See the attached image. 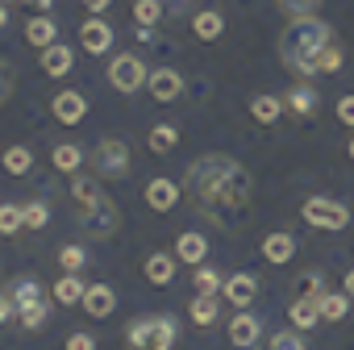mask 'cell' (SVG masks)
I'll return each mask as SVG.
<instances>
[{
    "instance_id": "1",
    "label": "cell",
    "mask_w": 354,
    "mask_h": 350,
    "mask_svg": "<svg viewBox=\"0 0 354 350\" xmlns=\"http://www.w3.org/2000/svg\"><path fill=\"white\" fill-rule=\"evenodd\" d=\"M184 188H188V196L196 201L201 213H209L221 230H234L238 217H246V209H250L254 180H250V171L238 158H230V154H205V158H196L188 167Z\"/></svg>"
},
{
    "instance_id": "2",
    "label": "cell",
    "mask_w": 354,
    "mask_h": 350,
    "mask_svg": "<svg viewBox=\"0 0 354 350\" xmlns=\"http://www.w3.org/2000/svg\"><path fill=\"white\" fill-rule=\"evenodd\" d=\"M329 42H333V34H329L325 21H317V17H292V26L279 34V59H283L288 71H296V75L308 80V75H317V55Z\"/></svg>"
},
{
    "instance_id": "3",
    "label": "cell",
    "mask_w": 354,
    "mask_h": 350,
    "mask_svg": "<svg viewBox=\"0 0 354 350\" xmlns=\"http://www.w3.org/2000/svg\"><path fill=\"white\" fill-rule=\"evenodd\" d=\"M180 329H175V317L158 313V317H138L129 329H125V342L129 350H171Z\"/></svg>"
},
{
    "instance_id": "4",
    "label": "cell",
    "mask_w": 354,
    "mask_h": 350,
    "mask_svg": "<svg viewBox=\"0 0 354 350\" xmlns=\"http://www.w3.org/2000/svg\"><path fill=\"white\" fill-rule=\"evenodd\" d=\"M13 308H17V317H21L26 329H42V325H46V296H42V288H38L30 275L17 279V288H13Z\"/></svg>"
},
{
    "instance_id": "5",
    "label": "cell",
    "mask_w": 354,
    "mask_h": 350,
    "mask_svg": "<svg viewBox=\"0 0 354 350\" xmlns=\"http://www.w3.org/2000/svg\"><path fill=\"white\" fill-rule=\"evenodd\" d=\"M300 217L313 230H346L350 225V209L337 205V201H329V196H308L304 209H300Z\"/></svg>"
},
{
    "instance_id": "6",
    "label": "cell",
    "mask_w": 354,
    "mask_h": 350,
    "mask_svg": "<svg viewBox=\"0 0 354 350\" xmlns=\"http://www.w3.org/2000/svg\"><path fill=\"white\" fill-rule=\"evenodd\" d=\"M84 230H88L92 238H113V234L121 230V209H117L109 196H100L92 209H84Z\"/></svg>"
},
{
    "instance_id": "7",
    "label": "cell",
    "mask_w": 354,
    "mask_h": 350,
    "mask_svg": "<svg viewBox=\"0 0 354 350\" xmlns=\"http://www.w3.org/2000/svg\"><path fill=\"white\" fill-rule=\"evenodd\" d=\"M109 80H113L117 92H138L150 75H146V67H142L138 55H117V59L109 63Z\"/></svg>"
},
{
    "instance_id": "8",
    "label": "cell",
    "mask_w": 354,
    "mask_h": 350,
    "mask_svg": "<svg viewBox=\"0 0 354 350\" xmlns=\"http://www.w3.org/2000/svg\"><path fill=\"white\" fill-rule=\"evenodd\" d=\"M96 171L109 175V180H121V175L129 171V146L121 138H104L96 146Z\"/></svg>"
},
{
    "instance_id": "9",
    "label": "cell",
    "mask_w": 354,
    "mask_h": 350,
    "mask_svg": "<svg viewBox=\"0 0 354 350\" xmlns=\"http://www.w3.org/2000/svg\"><path fill=\"white\" fill-rule=\"evenodd\" d=\"M146 88H150V96L154 100H175L184 92V80H180V71H171V67H158V71H150V80H146Z\"/></svg>"
},
{
    "instance_id": "10",
    "label": "cell",
    "mask_w": 354,
    "mask_h": 350,
    "mask_svg": "<svg viewBox=\"0 0 354 350\" xmlns=\"http://www.w3.org/2000/svg\"><path fill=\"white\" fill-rule=\"evenodd\" d=\"M80 42H84L88 55H104V50L113 46V26L92 13V21H84V30H80Z\"/></svg>"
},
{
    "instance_id": "11",
    "label": "cell",
    "mask_w": 354,
    "mask_h": 350,
    "mask_svg": "<svg viewBox=\"0 0 354 350\" xmlns=\"http://www.w3.org/2000/svg\"><path fill=\"white\" fill-rule=\"evenodd\" d=\"M221 292H225V300H230L234 308H246V304L259 296V279H254L250 271H238V275H230V279H225V288H221Z\"/></svg>"
},
{
    "instance_id": "12",
    "label": "cell",
    "mask_w": 354,
    "mask_h": 350,
    "mask_svg": "<svg viewBox=\"0 0 354 350\" xmlns=\"http://www.w3.org/2000/svg\"><path fill=\"white\" fill-rule=\"evenodd\" d=\"M50 109H55V121H59V125H80L84 113H88V100H84L80 92H59Z\"/></svg>"
},
{
    "instance_id": "13",
    "label": "cell",
    "mask_w": 354,
    "mask_h": 350,
    "mask_svg": "<svg viewBox=\"0 0 354 350\" xmlns=\"http://www.w3.org/2000/svg\"><path fill=\"white\" fill-rule=\"evenodd\" d=\"M71 67H75V50H71V46L55 42V46H46V50H42V71H46L50 80H63Z\"/></svg>"
},
{
    "instance_id": "14",
    "label": "cell",
    "mask_w": 354,
    "mask_h": 350,
    "mask_svg": "<svg viewBox=\"0 0 354 350\" xmlns=\"http://www.w3.org/2000/svg\"><path fill=\"white\" fill-rule=\"evenodd\" d=\"M84 308H88V317H109L113 308H117V292L109 288V284H88V292H84Z\"/></svg>"
},
{
    "instance_id": "15",
    "label": "cell",
    "mask_w": 354,
    "mask_h": 350,
    "mask_svg": "<svg viewBox=\"0 0 354 350\" xmlns=\"http://www.w3.org/2000/svg\"><path fill=\"white\" fill-rule=\"evenodd\" d=\"M175 201H180V188H175V180H150L146 184V205L154 209V213H167V209H175Z\"/></svg>"
},
{
    "instance_id": "16",
    "label": "cell",
    "mask_w": 354,
    "mask_h": 350,
    "mask_svg": "<svg viewBox=\"0 0 354 350\" xmlns=\"http://www.w3.org/2000/svg\"><path fill=\"white\" fill-rule=\"evenodd\" d=\"M175 259H180V255H167V250H154V255L146 259V279H150L154 288H167V284L175 279Z\"/></svg>"
},
{
    "instance_id": "17",
    "label": "cell",
    "mask_w": 354,
    "mask_h": 350,
    "mask_svg": "<svg viewBox=\"0 0 354 350\" xmlns=\"http://www.w3.org/2000/svg\"><path fill=\"white\" fill-rule=\"evenodd\" d=\"M292 255H296V238L292 234H267L263 238V259L267 263L283 267V263H292Z\"/></svg>"
},
{
    "instance_id": "18",
    "label": "cell",
    "mask_w": 354,
    "mask_h": 350,
    "mask_svg": "<svg viewBox=\"0 0 354 350\" xmlns=\"http://www.w3.org/2000/svg\"><path fill=\"white\" fill-rule=\"evenodd\" d=\"M230 342L234 346H254L259 342V317H250V313L238 308V317L230 321Z\"/></svg>"
},
{
    "instance_id": "19",
    "label": "cell",
    "mask_w": 354,
    "mask_h": 350,
    "mask_svg": "<svg viewBox=\"0 0 354 350\" xmlns=\"http://www.w3.org/2000/svg\"><path fill=\"white\" fill-rule=\"evenodd\" d=\"M88 284H80V271H63V279L55 284V300L59 304H84Z\"/></svg>"
},
{
    "instance_id": "20",
    "label": "cell",
    "mask_w": 354,
    "mask_h": 350,
    "mask_svg": "<svg viewBox=\"0 0 354 350\" xmlns=\"http://www.w3.org/2000/svg\"><path fill=\"white\" fill-rule=\"evenodd\" d=\"M288 317H292V325H296V329H313V325L321 321V308H317V296H300V300H292V308H288Z\"/></svg>"
},
{
    "instance_id": "21",
    "label": "cell",
    "mask_w": 354,
    "mask_h": 350,
    "mask_svg": "<svg viewBox=\"0 0 354 350\" xmlns=\"http://www.w3.org/2000/svg\"><path fill=\"white\" fill-rule=\"evenodd\" d=\"M175 255H180L184 263H192V267H201L205 255H209V242H205L201 234H180V242H175Z\"/></svg>"
},
{
    "instance_id": "22",
    "label": "cell",
    "mask_w": 354,
    "mask_h": 350,
    "mask_svg": "<svg viewBox=\"0 0 354 350\" xmlns=\"http://www.w3.org/2000/svg\"><path fill=\"white\" fill-rule=\"evenodd\" d=\"M317 308H321V321H342L350 313V296L346 292H321L317 296Z\"/></svg>"
},
{
    "instance_id": "23",
    "label": "cell",
    "mask_w": 354,
    "mask_h": 350,
    "mask_svg": "<svg viewBox=\"0 0 354 350\" xmlns=\"http://www.w3.org/2000/svg\"><path fill=\"white\" fill-rule=\"evenodd\" d=\"M279 113H283V100H279V96H254V100H250V117H254L259 125H275Z\"/></svg>"
},
{
    "instance_id": "24",
    "label": "cell",
    "mask_w": 354,
    "mask_h": 350,
    "mask_svg": "<svg viewBox=\"0 0 354 350\" xmlns=\"http://www.w3.org/2000/svg\"><path fill=\"white\" fill-rule=\"evenodd\" d=\"M26 38H30V46H38V50L55 46V21H46V17L38 13L34 21H26Z\"/></svg>"
},
{
    "instance_id": "25",
    "label": "cell",
    "mask_w": 354,
    "mask_h": 350,
    "mask_svg": "<svg viewBox=\"0 0 354 350\" xmlns=\"http://www.w3.org/2000/svg\"><path fill=\"white\" fill-rule=\"evenodd\" d=\"M221 30H225V21H221V13H196V21H192V34L201 38V42H213V38H221Z\"/></svg>"
},
{
    "instance_id": "26",
    "label": "cell",
    "mask_w": 354,
    "mask_h": 350,
    "mask_svg": "<svg viewBox=\"0 0 354 350\" xmlns=\"http://www.w3.org/2000/svg\"><path fill=\"white\" fill-rule=\"evenodd\" d=\"M71 196H75V205H80V209H92V205H96L104 192H100V184H96V180H88V175H75Z\"/></svg>"
},
{
    "instance_id": "27",
    "label": "cell",
    "mask_w": 354,
    "mask_h": 350,
    "mask_svg": "<svg viewBox=\"0 0 354 350\" xmlns=\"http://www.w3.org/2000/svg\"><path fill=\"white\" fill-rule=\"evenodd\" d=\"M30 167H34V154L26 146H9L5 150V171L9 175H30Z\"/></svg>"
},
{
    "instance_id": "28",
    "label": "cell",
    "mask_w": 354,
    "mask_h": 350,
    "mask_svg": "<svg viewBox=\"0 0 354 350\" xmlns=\"http://www.w3.org/2000/svg\"><path fill=\"white\" fill-rule=\"evenodd\" d=\"M175 142H180V129H175V125H154V129H150V150H154V154L175 150Z\"/></svg>"
},
{
    "instance_id": "29",
    "label": "cell",
    "mask_w": 354,
    "mask_h": 350,
    "mask_svg": "<svg viewBox=\"0 0 354 350\" xmlns=\"http://www.w3.org/2000/svg\"><path fill=\"white\" fill-rule=\"evenodd\" d=\"M80 163H84V150L80 146H71V142H63V146H55V167L59 171H80Z\"/></svg>"
},
{
    "instance_id": "30",
    "label": "cell",
    "mask_w": 354,
    "mask_h": 350,
    "mask_svg": "<svg viewBox=\"0 0 354 350\" xmlns=\"http://www.w3.org/2000/svg\"><path fill=\"white\" fill-rule=\"evenodd\" d=\"M188 313H192V321H196V325H213V321H217V300L201 292V296L188 304Z\"/></svg>"
},
{
    "instance_id": "31",
    "label": "cell",
    "mask_w": 354,
    "mask_h": 350,
    "mask_svg": "<svg viewBox=\"0 0 354 350\" xmlns=\"http://www.w3.org/2000/svg\"><path fill=\"white\" fill-rule=\"evenodd\" d=\"M26 230V209L21 205H0V234H17Z\"/></svg>"
},
{
    "instance_id": "32",
    "label": "cell",
    "mask_w": 354,
    "mask_h": 350,
    "mask_svg": "<svg viewBox=\"0 0 354 350\" xmlns=\"http://www.w3.org/2000/svg\"><path fill=\"white\" fill-rule=\"evenodd\" d=\"M162 17V5L158 0H133V21L138 26H154Z\"/></svg>"
},
{
    "instance_id": "33",
    "label": "cell",
    "mask_w": 354,
    "mask_h": 350,
    "mask_svg": "<svg viewBox=\"0 0 354 350\" xmlns=\"http://www.w3.org/2000/svg\"><path fill=\"white\" fill-rule=\"evenodd\" d=\"M275 5H279L288 17H317L321 0H275Z\"/></svg>"
},
{
    "instance_id": "34",
    "label": "cell",
    "mask_w": 354,
    "mask_h": 350,
    "mask_svg": "<svg viewBox=\"0 0 354 350\" xmlns=\"http://www.w3.org/2000/svg\"><path fill=\"white\" fill-rule=\"evenodd\" d=\"M21 209H26V230H46V225H50V209H46L42 201L21 205Z\"/></svg>"
},
{
    "instance_id": "35",
    "label": "cell",
    "mask_w": 354,
    "mask_h": 350,
    "mask_svg": "<svg viewBox=\"0 0 354 350\" xmlns=\"http://www.w3.org/2000/svg\"><path fill=\"white\" fill-rule=\"evenodd\" d=\"M196 288H201L205 296H213V292H221V288H225V279H221L213 267H196Z\"/></svg>"
},
{
    "instance_id": "36",
    "label": "cell",
    "mask_w": 354,
    "mask_h": 350,
    "mask_svg": "<svg viewBox=\"0 0 354 350\" xmlns=\"http://www.w3.org/2000/svg\"><path fill=\"white\" fill-rule=\"evenodd\" d=\"M342 59H346V55H342L333 42H329V46L317 55V71H342Z\"/></svg>"
},
{
    "instance_id": "37",
    "label": "cell",
    "mask_w": 354,
    "mask_h": 350,
    "mask_svg": "<svg viewBox=\"0 0 354 350\" xmlns=\"http://www.w3.org/2000/svg\"><path fill=\"white\" fill-rule=\"evenodd\" d=\"M292 109H296L300 117L313 113V109H317V92H313V88H296V92H292Z\"/></svg>"
},
{
    "instance_id": "38",
    "label": "cell",
    "mask_w": 354,
    "mask_h": 350,
    "mask_svg": "<svg viewBox=\"0 0 354 350\" xmlns=\"http://www.w3.org/2000/svg\"><path fill=\"white\" fill-rule=\"evenodd\" d=\"M84 259H88V255H84L80 246H63V250H59V267H63V271H80Z\"/></svg>"
},
{
    "instance_id": "39",
    "label": "cell",
    "mask_w": 354,
    "mask_h": 350,
    "mask_svg": "<svg viewBox=\"0 0 354 350\" xmlns=\"http://www.w3.org/2000/svg\"><path fill=\"white\" fill-rule=\"evenodd\" d=\"M296 288H300L304 296H321V275H317V271H304V275L296 279Z\"/></svg>"
},
{
    "instance_id": "40",
    "label": "cell",
    "mask_w": 354,
    "mask_h": 350,
    "mask_svg": "<svg viewBox=\"0 0 354 350\" xmlns=\"http://www.w3.org/2000/svg\"><path fill=\"white\" fill-rule=\"evenodd\" d=\"M271 350H304V342H300V333H275Z\"/></svg>"
},
{
    "instance_id": "41",
    "label": "cell",
    "mask_w": 354,
    "mask_h": 350,
    "mask_svg": "<svg viewBox=\"0 0 354 350\" xmlns=\"http://www.w3.org/2000/svg\"><path fill=\"white\" fill-rule=\"evenodd\" d=\"M67 350H96V338L92 333H71L67 338Z\"/></svg>"
},
{
    "instance_id": "42",
    "label": "cell",
    "mask_w": 354,
    "mask_h": 350,
    "mask_svg": "<svg viewBox=\"0 0 354 350\" xmlns=\"http://www.w3.org/2000/svg\"><path fill=\"white\" fill-rule=\"evenodd\" d=\"M337 121L342 125H354V96H342L337 100Z\"/></svg>"
},
{
    "instance_id": "43",
    "label": "cell",
    "mask_w": 354,
    "mask_h": 350,
    "mask_svg": "<svg viewBox=\"0 0 354 350\" xmlns=\"http://www.w3.org/2000/svg\"><path fill=\"white\" fill-rule=\"evenodd\" d=\"M13 96V71L5 67V63H0V104H5Z\"/></svg>"
},
{
    "instance_id": "44",
    "label": "cell",
    "mask_w": 354,
    "mask_h": 350,
    "mask_svg": "<svg viewBox=\"0 0 354 350\" xmlns=\"http://www.w3.org/2000/svg\"><path fill=\"white\" fill-rule=\"evenodd\" d=\"M9 313H17V308H13V296H9V292H0V325L9 321Z\"/></svg>"
},
{
    "instance_id": "45",
    "label": "cell",
    "mask_w": 354,
    "mask_h": 350,
    "mask_svg": "<svg viewBox=\"0 0 354 350\" xmlns=\"http://www.w3.org/2000/svg\"><path fill=\"white\" fill-rule=\"evenodd\" d=\"M109 5H113V0H84V9H88V13H104Z\"/></svg>"
},
{
    "instance_id": "46",
    "label": "cell",
    "mask_w": 354,
    "mask_h": 350,
    "mask_svg": "<svg viewBox=\"0 0 354 350\" xmlns=\"http://www.w3.org/2000/svg\"><path fill=\"white\" fill-rule=\"evenodd\" d=\"M26 5H30V9H34V13H46V9H50V5H55V0H26Z\"/></svg>"
},
{
    "instance_id": "47",
    "label": "cell",
    "mask_w": 354,
    "mask_h": 350,
    "mask_svg": "<svg viewBox=\"0 0 354 350\" xmlns=\"http://www.w3.org/2000/svg\"><path fill=\"white\" fill-rule=\"evenodd\" d=\"M346 296H350V300H354V271H350V275H346Z\"/></svg>"
},
{
    "instance_id": "48",
    "label": "cell",
    "mask_w": 354,
    "mask_h": 350,
    "mask_svg": "<svg viewBox=\"0 0 354 350\" xmlns=\"http://www.w3.org/2000/svg\"><path fill=\"white\" fill-rule=\"evenodd\" d=\"M5 21H9V13H5V0H0V30H5Z\"/></svg>"
},
{
    "instance_id": "49",
    "label": "cell",
    "mask_w": 354,
    "mask_h": 350,
    "mask_svg": "<svg viewBox=\"0 0 354 350\" xmlns=\"http://www.w3.org/2000/svg\"><path fill=\"white\" fill-rule=\"evenodd\" d=\"M346 154H350V158H354V138H350V146H346Z\"/></svg>"
}]
</instances>
